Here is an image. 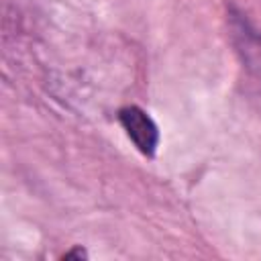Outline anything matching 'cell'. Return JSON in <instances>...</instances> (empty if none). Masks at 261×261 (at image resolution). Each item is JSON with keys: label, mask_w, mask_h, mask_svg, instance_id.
Returning <instances> with one entry per match:
<instances>
[{"label": "cell", "mask_w": 261, "mask_h": 261, "mask_svg": "<svg viewBox=\"0 0 261 261\" xmlns=\"http://www.w3.org/2000/svg\"><path fill=\"white\" fill-rule=\"evenodd\" d=\"M63 257H65V259H71V257H77V259H82V257H88V253H86V251H84L82 247H75L73 251H69V253H65Z\"/></svg>", "instance_id": "obj_3"}, {"label": "cell", "mask_w": 261, "mask_h": 261, "mask_svg": "<svg viewBox=\"0 0 261 261\" xmlns=\"http://www.w3.org/2000/svg\"><path fill=\"white\" fill-rule=\"evenodd\" d=\"M228 35L234 45V51L247 71L261 84V31L234 6L228 8L226 14Z\"/></svg>", "instance_id": "obj_1"}, {"label": "cell", "mask_w": 261, "mask_h": 261, "mask_svg": "<svg viewBox=\"0 0 261 261\" xmlns=\"http://www.w3.org/2000/svg\"><path fill=\"white\" fill-rule=\"evenodd\" d=\"M118 122L124 128L126 137L133 141V145L145 157L155 155L159 147V126L149 112L139 106H124L118 110Z\"/></svg>", "instance_id": "obj_2"}]
</instances>
